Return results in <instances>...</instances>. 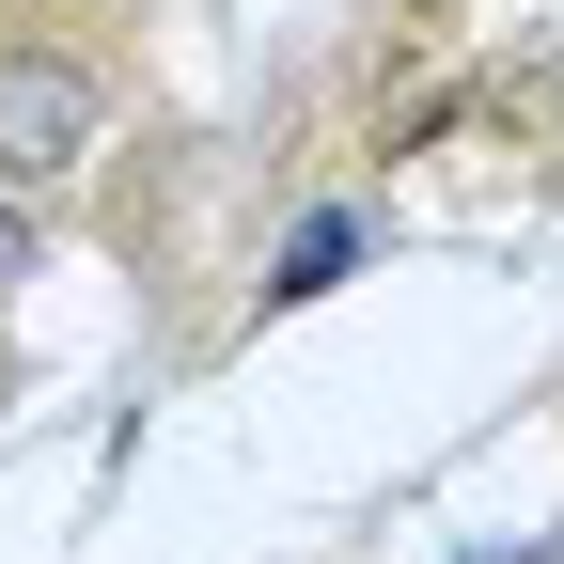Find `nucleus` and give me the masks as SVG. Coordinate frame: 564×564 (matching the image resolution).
Segmentation results:
<instances>
[{"label":"nucleus","instance_id":"obj_2","mask_svg":"<svg viewBox=\"0 0 564 564\" xmlns=\"http://www.w3.org/2000/svg\"><path fill=\"white\" fill-rule=\"evenodd\" d=\"M47 267V220H32V204H0V282H32Z\"/></svg>","mask_w":564,"mask_h":564},{"label":"nucleus","instance_id":"obj_1","mask_svg":"<svg viewBox=\"0 0 564 564\" xmlns=\"http://www.w3.org/2000/svg\"><path fill=\"white\" fill-rule=\"evenodd\" d=\"M110 141V63L63 32H0V188H63Z\"/></svg>","mask_w":564,"mask_h":564}]
</instances>
